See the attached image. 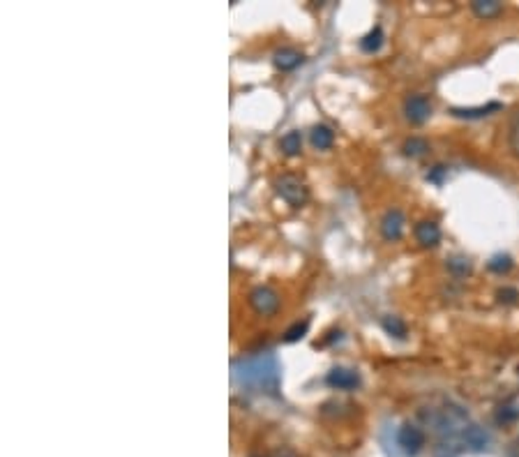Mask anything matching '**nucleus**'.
<instances>
[{"label":"nucleus","instance_id":"nucleus-5","mask_svg":"<svg viewBox=\"0 0 519 457\" xmlns=\"http://www.w3.org/2000/svg\"><path fill=\"white\" fill-rule=\"evenodd\" d=\"M326 384L335 391H356L360 386V374L358 370H349V367H335L328 372Z\"/></svg>","mask_w":519,"mask_h":457},{"label":"nucleus","instance_id":"nucleus-19","mask_svg":"<svg viewBox=\"0 0 519 457\" xmlns=\"http://www.w3.org/2000/svg\"><path fill=\"white\" fill-rule=\"evenodd\" d=\"M490 271L492 273H499V275H503V273H508L510 268H513V259L508 257V254H494V257L490 259Z\"/></svg>","mask_w":519,"mask_h":457},{"label":"nucleus","instance_id":"nucleus-7","mask_svg":"<svg viewBox=\"0 0 519 457\" xmlns=\"http://www.w3.org/2000/svg\"><path fill=\"white\" fill-rule=\"evenodd\" d=\"M397 441H400L402 451L406 455H418L425 446V434L416 425H404L400 434H397Z\"/></svg>","mask_w":519,"mask_h":457},{"label":"nucleus","instance_id":"nucleus-22","mask_svg":"<svg viewBox=\"0 0 519 457\" xmlns=\"http://www.w3.org/2000/svg\"><path fill=\"white\" fill-rule=\"evenodd\" d=\"M517 416H519V411H517L515 407H503V409L499 411V421H503V423L515 421Z\"/></svg>","mask_w":519,"mask_h":457},{"label":"nucleus","instance_id":"nucleus-15","mask_svg":"<svg viewBox=\"0 0 519 457\" xmlns=\"http://www.w3.org/2000/svg\"><path fill=\"white\" fill-rule=\"evenodd\" d=\"M383 47V31H381V26H376V28H372L370 33H367L363 40H360V49L365 51V54H376Z\"/></svg>","mask_w":519,"mask_h":457},{"label":"nucleus","instance_id":"nucleus-6","mask_svg":"<svg viewBox=\"0 0 519 457\" xmlns=\"http://www.w3.org/2000/svg\"><path fill=\"white\" fill-rule=\"evenodd\" d=\"M404 224H406V217H404V213L400 211V208H390V211L383 215V220H381L383 238L390 241V243L400 241V238L404 236Z\"/></svg>","mask_w":519,"mask_h":457},{"label":"nucleus","instance_id":"nucleus-13","mask_svg":"<svg viewBox=\"0 0 519 457\" xmlns=\"http://www.w3.org/2000/svg\"><path fill=\"white\" fill-rule=\"evenodd\" d=\"M381 326H383V331L390 337H395V340H406V337H409V328H406V324L400 317H393V314H390V317H383Z\"/></svg>","mask_w":519,"mask_h":457},{"label":"nucleus","instance_id":"nucleus-12","mask_svg":"<svg viewBox=\"0 0 519 457\" xmlns=\"http://www.w3.org/2000/svg\"><path fill=\"white\" fill-rule=\"evenodd\" d=\"M501 104L499 102H492V104H485V107H469V109H453L450 114L455 118H466V121H476V118H485L494 114V111H499Z\"/></svg>","mask_w":519,"mask_h":457},{"label":"nucleus","instance_id":"nucleus-11","mask_svg":"<svg viewBox=\"0 0 519 457\" xmlns=\"http://www.w3.org/2000/svg\"><path fill=\"white\" fill-rule=\"evenodd\" d=\"M310 141H312L314 148H319V151H328V148L335 144V132L330 130L328 125H314L312 132H310Z\"/></svg>","mask_w":519,"mask_h":457},{"label":"nucleus","instance_id":"nucleus-14","mask_svg":"<svg viewBox=\"0 0 519 457\" xmlns=\"http://www.w3.org/2000/svg\"><path fill=\"white\" fill-rule=\"evenodd\" d=\"M471 10L476 17L480 19H492L496 14H501V3H496V0H476V3H471Z\"/></svg>","mask_w":519,"mask_h":457},{"label":"nucleus","instance_id":"nucleus-3","mask_svg":"<svg viewBox=\"0 0 519 457\" xmlns=\"http://www.w3.org/2000/svg\"><path fill=\"white\" fill-rule=\"evenodd\" d=\"M250 305L254 312L261 314V317H270V314H275L277 307H280V296L270 287H257L250 294Z\"/></svg>","mask_w":519,"mask_h":457},{"label":"nucleus","instance_id":"nucleus-10","mask_svg":"<svg viewBox=\"0 0 519 457\" xmlns=\"http://www.w3.org/2000/svg\"><path fill=\"white\" fill-rule=\"evenodd\" d=\"M303 63V54L296 49H280L275 54V67L282 72H291L296 70V67Z\"/></svg>","mask_w":519,"mask_h":457},{"label":"nucleus","instance_id":"nucleus-2","mask_svg":"<svg viewBox=\"0 0 519 457\" xmlns=\"http://www.w3.org/2000/svg\"><path fill=\"white\" fill-rule=\"evenodd\" d=\"M275 187H277V194L287 201L289 206L293 208H300L307 201V187L303 181H298L296 176H282L275 181Z\"/></svg>","mask_w":519,"mask_h":457},{"label":"nucleus","instance_id":"nucleus-20","mask_svg":"<svg viewBox=\"0 0 519 457\" xmlns=\"http://www.w3.org/2000/svg\"><path fill=\"white\" fill-rule=\"evenodd\" d=\"M448 268L453 271L455 275H469L471 273V264L469 259H462V257H453L448 259Z\"/></svg>","mask_w":519,"mask_h":457},{"label":"nucleus","instance_id":"nucleus-4","mask_svg":"<svg viewBox=\"0 0 519 457\" xmlns=\"http://www.w3.org/2000/svg\"><path fill=\"white\" fill-rule=\"evenodd\" d=\"M404 114L411 123L423 125L432 116V102L427 95H411L404 102Z\"/></svg>","mask_w":519,"mask_h":457},{"label":"nucleus","instance_id":"nucleus-8","mask_svg":"<svg viewBox=\"0 0 519 457\" xmlns=\"http://www.w3.org/2000/svg\"><path fill=\"white\" fill-rule=\"evenodd\" d=\"M460 439H462V444L471 448V451H485V448L490 446V434H487L480 425H473V423L462 432Z\"/></svg>","mask_w":519,"mask_h":457},{"label":"nucleus","instance_id":"nucleus-9","mask_svg":"<svg viewBox=\"0 0 519 457\" xmlns=\"http://www.w3.org/2000/svg\"><path fill=\"white\" fill-rule=\"evenodd\" d=\"M416 238H418V243L423 245V247H434V245H439V241H441V229H439V224L432 222V220H425V222L416 224Z\"/></svg>","mask_w":519,"mask_h":457},{"label":"nucleus","instance_id":"nucleus-18","mask_svg":"<svg viewBox=\"0 0 519 457\" xmlns=\"http://www.w3.org/2000/svg\"><path fill=\"white\" fill-rule=\"evenodd\" d=\"M427 151H430V146H427V141L420 139V137H411L404 144V155L406 157H420V155H425Z\"/></svg>","mask_w":519,"mask_h":457},{"label":"nucleus","instance_id":"nucleus-1","mask_svg":"<svg viewBox=\"0 0 519 457\" xmlns=\"http://www.w3.org/2000/svg\"><path fill=\"white\" fill-rule=\"evenodd\" d=\"M233 377L240 386L257 388V391L275 393L280 386V365H277L275 356L263 354L240 361L233 367Z\"/></svg>","mask_w":519,"mask_h":457},{"label":"nucleus","instance_id":"nucleus-21","mask_svg":"<svg viewBox=\"0 0 519 457\" xmlns=\"http://www.w3.org/2000/svg\"><path fill=\"white\" fill-rule=\"evenodd\" d=\"M517 298H519V291L513 289V287H503V289L499 291V301H501V303H506V305L517 303Z\"/></svg>","mask_w":519,"mask_h":457},{"label":"nucleus","instance_id":"nucleus-16","mask_svg":"<svg viewBox=\"0 0 519 457\" xmlns=\"http://www.w3.org/2000/svg\"><path fill=\"white\" fill-rule=\"evenodd\" d=\"M280 148L287 155H298L300 151H303V134H300V132L284 134L282 141H280Z\"/></svg>","mask_w":519,"mask_h":457},{"label":"nucleus","instance_id":"nucleus-17","mask_svg":"<svg viewBox=\"0 0 519 457\" xmlns=\"http://www.w3.org/2000/svg\"><path fill=\"white\" fill-rule=\"evenodd\" d=\"M307 331H310V319H303V321H296L287 333H284V342H298L303 340V337L307 335Z\"/></svg>","mask_w":519,"mask_h":457},{"label":"nucleus","instance_id":"nucleus-23","mask_svg":"<svg viewBox=\"0 0 519 457\" xmlns=\"http://www.w3.org/2000/svg\"><path fill=\"white\" fill-rule=\"evenodd\" d=\"M443 171H446L443 167H434V171H432V174H427V178H430V181H434V183H439V181H441V174H443Z\"/></svg>","mask_w":519,"mask_h":457}]
</instances>
